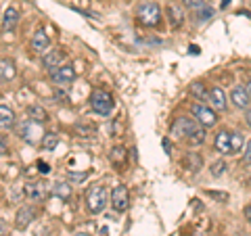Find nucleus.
Segmentation results:
<instances>
[{
	"instance_id": "obj_25",
	"label": "nucleus",
	"mask_w": 251,
	"mask_h": 236,
	"mask_svg": "<svg viewBox=\"0 0 251 236\" xmlns=\"http://www.w3.org/2000/svg\"><path fill=\"white\" fill-rule=\"evenodd\" d=\"M111 163H115V165H124L126 163V148H122V146L113 148L111 151Z\"/></svg>"
},
{
	"instance_id": "obj_6",
	"label": "nucleus",
	"mask_w": 251,
	"mask_h": 236,
	"mask_svg": "<svg viewBox=\"0 0 251 236\" xmlns=\"http://www.w3.org/2000/svg\"><path fill=\"white\" fill-rule=\"evenodd\" d=\"M111 205H113L115 211H126V209H128V205H130V192H128V188H126L124 184L113 188V192H111Z\"/></svg>"
},
{
	"instance_id": "obj_1",
	"label": "nucleus",
	"mask_w": 251,
	"mask_h": 236,
	"mask_svg": "<svg viewBox=\"0 0 251 236\" xmlns=\"http://www.w3.org/2000/svg\"><path fill=\"white\" fill-rule=\"evenodd\" d=\"M172 134H176L180 138H186L191 144H201L205 140V130L197 119L191 117H180V119L172 125Z\"/></svg>"
},
{
	"instance_id": "obj_38",
	"label": "nucleus",
	"mask_w": 251,
	"mask_h": 236,
	"mask_svg": "<svg viewBox=\"0 0 251 236\" xmlns=\"http://www.w3.org/2000/svg\"><path fill=\"white\" fill-rule=\"evenodd\" d=\"M230 2V0H222V6H224V9H226V4H228Z\"/></svg>"
},
{
	"instance_id": "obj_30",
	"label": "nucleus",
	"mask_w": 251,
	"mask_h": 236,
	"mask_svg": "<svg viewBox=\"0 0 251 236\" xmlns=\"http://www.w3.org/2000/svg\"><path fill=\"white\" fill-rule=\"evenodd\" d=\"M243 163L251 165V140H249L247 146H245V153H243Z\"/></svg>"
},
{
	"instance_id": "obj_2",
	"label": "nucleus",
	"mask_w": 251,
	"mask_h": 236,
	"mask_svg": "<svg viewBox=\"0 0 251 236\" xmlns=\"http://www.w3.org/2000/svg\"><path fill=\"white\" fill-rule=\"evenodd\" d=\"M136 17L145 27H157L161 23V9L155 2H143L136 9Z\"/></svg>"
},
{
	"instance_id": "obj_12",
	"label": "nucleus",
	"mask_w": 251,
	"mask_h": 236,
	"mask_svg": "<svg viewBox=\"0 0 251 236\" xmlns=\"http://www.w3.org/2000/svg\"><path fill=\"white\" fill-rule=\"evenodd\" d=\"M17 23H19V11L13 9V6L4 9V13H2V31H13L15 27H17Z\"/></svg>"
},
{
	"instance_id": "obj_39",
	"label": "nucleus",
	"mask_w": 251,
	"mask_h": 236,
	"mask_svg": "<svg viewBox=\"0 0 251 236\" xmlns=\"http://www.w3.org/2000/svg\"><path fill=\"white\" fill-rule=\"evenodd\" d=\"M75 236H90V234H84V232H80V234H75Z\"/></svg>"
},
{
	"instance_id": "obj_17",
	"label": "nucleus",
	"mask_w": 251,
	"mask_h": 236,
	"mask_svg": "<svg viewBox=\"0 0 251 236\" xmlns=\"http://www.w3.org/2000/svg\"><path fill=\"white\" fill-rule=\"evenodd\" d=\"M168 15H170V21H172V25H176V27H180V25H182V21H184L182 6H178L176 2H170V4H168Z\"/></svg>"
},
{
	"instance_id": "obj_3",
	"label": "nucleus",
	"mask_w": 251,
	"mask_h": 236,
	"mask_svg": "<svg viewBox=\"0 0 251 236\" xmlns=\"http://www.w3.org/2000/svg\"><path fill=\"white\" fill-rule=\"evenodd\" d=\"M90 107L94 113L99 115H109L113 111V98L111 94L105 92V90H94L90 94Z\"/></svg>"
},
{
	"instance_id": "obj_40",
	"label": "nucleus",
	"mask_w": 251,
	"mask_h": 236,
	"mask_svg": "<svg viewBox=\"0 0 251 236\" xmlns=\"http://www.w3.org/2000/svg\"><path fill=\"white\" fill-rule=\"evenodd\" d=\"M197 236H203V234H197Z\"/></svg>"
},
{
	"instance_id": "obj_20",
	"label": "nucleus",
	"mask_w": 251,
	"mask_h": 236,
	"mask_svg": "<svg viewBox=\"0 0 251 236\" xmlns=\"http://www.w3.org/2000/svg\"><path fill=\"white\" fill-rule=\"evenodd\" d=\"M0 77H2V82H11L15 77V63L9 61V59H2V63H0Z\"/></svg>"
},
{
	"instance_id": "obj_29",
	"label": "nucleus",
	"mask_w": 251,
	"mask_h": 236,
	"mask_svg": "<svg viewBox=\"0 0 251 236\" xmlns=\"http://www.w3.org/2000/svg\"><path fill=\"white\" fill-rule=\"evenodd\" d=\"M211 15H214V9H211V6H203V9L197 13V17H199V21H205L211 17Z\"/></svg>"
},
{
	"instance_id": "obj_18",
	"label": "nucleus",
	"mask_w": 251,
	"mask_h": 236,
	"mask_svg": "<svg viewBox=\"0 0 251 236\" xmlns=\"http://www.w3.org/2000/svg\"><path fill=\"white\" fill-rule=\"evenodd\" d=\"M184 167L188 171H193V174H197V171L203 167V161H201V157L197 153H186L184 157Z\"/></svg>"
},
{
	"instance_id": "obj_10",
	"label": "nucleus",
	"mask_w": 251,
	"mask_h": 236,
	"mask_svg": "<svg viewBox=\"0 0 251 236\" xmlns=\"http://www.w3.org/2000/svg\"><path fill=\"white\" fill-rule=\"evenodd\" d=\"M25 194L34 201L46 199V196H49V182H36V184L25 186Z\"/></svg>"
},
{
	"instance_id": "obj_9",
	"label": "nucleus",
	"mask_w": 251,
	"mask_h": 236,
	"mask_svg": "<svg viewBox=\"0 0 251 236\" xmlns=\"http://www.w3.org/2000/svg\"><path fill=\"white\" fill-rule=\"evenodd\" d=\"M216 148L220 153H224V155H232V132H218V136H216Z\"/></svg>"
},
{
	"instance_id": "obj_15",
	"label": "nucleus",
	"mask_w": 251,
	"mask_h": 236,
	"mask_svg": "<svg viewBox=\"0 0 251 236\" xmlns=\"http://www.w3.org/2000/svg\"><path fill=\"white\" fill-rule=\"evenodd\" d=\"M49 46H50V40H49V36H46V31L38 29L34 34V38H31V50L34 52H44Z\"/></svg>"
},
{
	"instance_id": "obj_11",
	"label": "nucleus",
	"mask_w": 251,
	"mask_h": 236,
	"mask_svg": "<svg viewBox=\"0 0 251 236\" xmlns=\"http://www.w3.org/2000/svg\"><path fill=\"white\" fill-rule=\"evenodd\" d=\"M34 217H36L34 207H21L17 211V217H15V226H17L19 230H23V228H27L31 222H34Z\"/></svg>"
},
{
	"instance_id": "obj_21",
	"label": "nucleus",
	"mask_w": 251,
	"mask_h": 236,
	"mask_svg": "<svg viewBox=\"0 0 251 236\" xmlns=\"http://www.w3.org/2000/svg\"><path fill=\"white\" fill-rule=\"evenodd\" d=\"M27 115H29V119H34L38 123H42V121L49 119V113H46L40 105H29L27 107Z\"/></svg>"
},
{
	"instance_id": "obj_32",
	"label": "nucleus",
	"mask_w": 251,
	"mask_h": 236,
	"mask_svg": "<svg viewBox=\"0 0 251 236\" xmlns=\"http://www.w3.org/2000/svg\"><path fill=\"white\" fill-rule=\"evenodd\" d=\"M209 196H214V199H220V201H226V199H228V194H224V192H209Z\"/></svg>"
},
{
	"instance_id": "obj_16",
	"label": "nucleus",
	"mask_w": 251,
	"mask_h": 236,
	"mask_svg": "<svg viewBox=\"0 0 251 236\" xmlns=\"http://www.w3.org/2000/svg\"><path fill=\"white\" fill-rule=\"evenodd\" d=\"M63 57H65V52H61V50H50V52H46L44 57H42V65H44L46 69L59 67V63L63 61Z\"/></svg>"
},
{
	"instance_id": "obj_22",
	"label": "nucleus",
	"mask_w": 251,
	"mask_h": 236,
	"mask_svg": "<svg viewBox=\"0 0 251 236\" xmlns=\"http://www.w3.org/2000/svg\"><path fill=\"white\" fill-rule=\"evenodd\" d=\"M52 192L57 194L61 201H69V199H72V186H69V184H65V182H59V184H54Z\"/></svg>"
},
{
	"instance_id": "obj_13",
	"label": "nucleus",
	"mask_w": 251,
	"mask_h": 236,
	"mask_svg": "<svg viewBox=\"0 0 251 236\" xmlns=\"http://www.w3.org/2000/svg\"><path fill=\"white\" fill-rule=\"evenodd\" d=\"M230 100H232V105L234 107H239V109H247L249 107V100H251V96H249V92L245 90V88H241V86H237L232 92H230Z\"/></svg>"
},
{
	"instance_id": "obj_19",
	"label": "nucleus",
	"mask_w": 251,
	"mask_h": 236,
	"mask_svg": "<svg viewBox=\"0 0 251 236\" xmlns=\"http://www.w3.org/2000/svg\"><path fill=\"white\" fill-rule=\"evenodd\" d=\"M13 123H15V113L6 105H0V128L9 130Z\"/></svg>"
},
{
	"instance_id": "obj_23",
	"label": "nucleus",
	"mask_w": 251,
	"mask_h": 236,
	"mask_svg": "<svg viewBox=\"0 0 251 236\" xmlns=\"http://www.w3.org/2000/svg\"><path fill=\"white\" fill-rule=\"evenodd\" d=\"M191 94L197 100H209V92L205 90V86H203L201 82H195L193 86H191Z\"/></svg>"
},
{
	"instance_id": "obj_26",
	"label": "nucleus",
	"mask_w": 251,
	"mask_h": 236,
	"mask_svg": "<svg viewBox=\"0 0 251 236\" xmlns=\"http://www.w3.org/2000/svg\"><path fill=\"white\" fill-rule=\"evenodd\" d=\"M182 4L186 6V9L195 11V13H199L203 6H207V4H205V0H182Z\"/></svg>"
},
{
	"instance_id": "obj_8",
	"label": "nucleus",
	"mask_w": 251,
	"mask_h": 236,
	"mask_svg": "<svg viewBox=\"0 0 251 236\" xmlns=\"http://www.w3.org/2000/svg\"><path fill=\"white\" fill-rule=\"evenodd\" d=\"M50 77H52L54 84H72L75 80V71H74V67L63 65L59 69H54V71L50 73Z\"/></svg>"
},
{
	"instance_id": "obj_7",
	"label": "nucleus",
	"mask_w": 251,
	"mask_h": 236,
	"mask_svg": "<svg viewBox=\"0 0 251 236\" xmlns=\"http://www.w3.org/2000/svg\"><path fill=\"white\" fill-rule=\"evenodd\" d=\"M21 136L25 138L27 142H38V140H42V138H44V132H42L40 125H38V121L29 119L27 123H23V125H21Z\"/></svg>"
},
{
	"instance_id": "obj_37",
	"label": "nucleus",
	"mask_w": 251,
	"mask_h": 236,
	"mask_svg": "<svg viewBox=\"0 0 251 236\" xmlns=\"http://www.w3.org/2000/svg\"><path fill=\"white\" fill-rule=\"evenodd\" d=\"M245 90L249 92V96H251V82H247V86H245Z\"/></svg>"
},
{
	"instance_id": "obj_4",
	"label": "nucleus",
	"mask_w": 251,
	"mask_h": 236,
	"mask_svg": "<svg viewBox=\"0 0 251 236\" xmlns=\"http://www.w3.org/2000/svg\"><path fill=\"white\" fill-rule=\"evenodd\" d=\"M109 201L107 196V188L105 186H92L88 192H86V203H88V209L92 213H100V211L105 209Z\"/></svg>"
},
{
	"instance_id": "obj_35",
	"label": "nucleus",
	"mask_w": 251,
	"mask_h": 236,
	"mask_svg": "<svg viewBox=\"0 0 251 236\" xmlns=\"http://www.w3.org/2000/svg\"><path fill=\"white\" fill-rule=\"evenodd\" d=\"M163 148H166V153H170V148H172L170 146V140H163Z\"/></svg>"
},
{
	"instance_id": "obj_14",
	"label": "nucleus",
	"mask_w": 251,
	"mask_h": 236,
	"mask_svg": "<svg viewBox=\"0 0 251 236\" xmlns=\"http://www.w3.org/2000/svg\"><path fill=\"white\" fill-rule=\"evenodd\" d=\"M209 105L216 109V111H224L226 109V92L222 88H211L209 90Z\"/></svg>"
},
{
	"instance_id": "obj_5",
	"label": "nucleus",
	"mask_w": 251,
	"mask_h": 236,
	"mask_svg": "<svg viewBox=\"0 0 251 236\" xmlns=\"http://www.w3.org/2000/svg\"><path fill=\"white\" fill-rule=\"evenodd\" d=\"M193 115L203 128H211V125L218 123V115H216V109H209L205 105H195L193 107Z\"/></svg>"
},
{
	"instance_id": "obj_33",
	"label": "nucleus",
	"mask_w": 251,
	"mask_h": 236,
	"mask_svg": "<svg viewBox=\"0 0 251 236\" xmlns=\"http://www.w3.org/2000/svg\"><path fill=\"white\" fill-rule=\"evenodd\" d=\"M38 169H40L42 174H49V169H50V167H49L46 163H38Z\"/></svg>"
},
{
	"instance_id": "obj_27",
	"label": "nucleus",
	"mask_w": 251,
	"mask_h": 236,
	"mask_svg": "<svg viewBox=\"0 0 251 236\" xmlns=\"http://www.w3.org/2000/svg\"><path fill=\"white\" fill-rule=\"evenodd\" d=\"M241 148H243V134L232 132V155H234V153H239Z\"/></svg>"
},
{
	"instance_id": "obj_36",
	"label": "nucleus",
	"mask_w": 251,
	"mask_h": 236,
	"mask_svg": "<svg viewBox=\"0 0 251 236\" xmlns=\"http://www.w3.org/2000/svg\"><path fill=\"white\" fill-rule=\"evenodd\" d=\"M245 119H247V125L251 128V111H247V115H245Z\"/></svg>"
},
{
	"instance_id": "obj_28",
	"label": "nucleus",
	"mask_w": 251,
	"mask_h": 236,
	"mask_svg": "<svg viewBox=\"0 0 251 236\" xmlns=\"http://www.w3.org/2000/svg\"><path fill=\"white\" fill-rule=\"evenodd\" d=\"M226 169H228L226 161H216V163H214V167H211V174H214V176H222Z\"/></svg>"
},
{
	"instance_id": "obj_24",
	"label": "nucleus",
	"mask_w": 251,
	"mask_h": 236,
	"mask_svg": "<svg viewBox=\"0 0 251 236\" xmlns=\"http://www.w3.org/2000/svg\"><path fill=\"white\" fill-rule=\"evenodd\" d=\"M59 144V136L57 134H44V138H42V148L44 151H54Z\"/></svg>"
},
{
	"instance_id": "obj_34",
	"label": "nucleus",
	"mask_w": 251,
	"mask_h": 236,
	"mask_svg": "<svg viewBox=\"0 0 251 236\" xmlns=\"http://www.w3.org/2000/svg\"><path fill=\"white\" fill-rule=\"evenodd\" d=\"M245 217H247V222L251 224V205H247V207H245Z\"/></svg>"
},
{
	"instance_id": "obj_31",
	"label": "nucleus",
	"mask_w": 251,
	"mask_h": 236,
	"mask_svg": "<svg viewBox=\"0 0 251 236\" xmlns=\"http://www.w3.org/2000/svg\"><path fill=\"white\" fill-rule=\"evenodd\" d=\"M86 178H88V174H74V171H69V180L72 182H84Z\"/></svg>"
}]
</instances>
